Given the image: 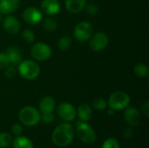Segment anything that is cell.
Returning <instances> with one entry per match:
<instances>
[{"mask_svg":"<svg viewBox=\"0 0 149 148\" xmlns=\"http://www.w3.org/2000/svg\"><path fill=\"white\" fill-rule=\"evenodd\" d=\"M114 113H115V111H114L113 109H112V108H109V109H108V111H107V114H108V115L113 116V115H114Z\"/></svg>","mask_w":149,"mask_h":148,"instance_id":"cell-34","label":"cell"},{"mask_svg":"<svg viewBox=\"0 0 149 148\" xmlns=\"http://www.w3.org/2000/svg\"><path fill=\"white\" fill-rule=\"evenodd\" d=\"M40 6L43 12L51 16L58 14L61 8L58 0H43Z\"/></svg>","mask_w":149,"mask_h":148,"instance_id":"cell-13","label":"cell"},{"mask_svg":"<svg viewBox=\"0 0 149 148\" xmlns=\"http://www.w3.org/2000/svg\"><path fill=\"white\" fill-rule=\"evenodd\" d=\"M57 113L58 117L65 122H72L77 116L75 107L69 102L61 103L57 109Z\"/></svg>","mask_w":149,"mask_h":148,"instance_id":"cell-9","label":"cell"},{"mask_svg":"<svg viewBox=\"0 0 149 148\" xmlns=\"http://www.w3.org/2000/svg\"><path fill=\"white\" fill-rule=\"evenodd\" d=\"M124 119L131 127L137 126L141 123V113L137 108L134 106H127L125 108Z\"/></svg>","mask_w":149,"mask_h":148,"instance_id":"cell-11","label":"cell"},{"mask_svg":"<svg viewBox=\"0 0 149 148\" xmlns=\"http://www.w3.org/2000/svg\"><path fill=\"white\" fill-rule=\"evenodd\" d=\"M42 26L44 28L45 31H49V32H52L54 31H56V29L58 28V24L57 22L51 17H47L42 20Z\"/></svg>","mask_w":149,"mask_h":148,"instance_id":"cell-22","label":"cell"},{"mask_svg":"<svg viewBox=\"0 0 149 148\" xmlns=\"http://www.w3.org/2000/svg\"><path fill=\"white\" fill-rule=\"evenodd\" d=\"M108 43H109V38L107 34L100 31L92 35V37L90 38L89 46L91 50H93V51L99 52L105 50L108 45Z\"/></svg>","mask_w":149,"mask_h":148,"instance_id":"cell-8","label":"cell"},{"mask_svg":"<svg viewBox=\"0 0 149 148\" xmlns=\"http://www.w3.org/2000/svg\"><path fill=\"white\" fill-rule=\"evenodd\" d=\"M10 65L9 58L5 52H0V71L4 70Z\"/></svg>","mask_w":149,"mask_h":148,"instance_id":"cell-28","label":"cell"},{"mask_svg":"<svg viewBox=\"0 0 149 148\" xmlns=\"http://www.w3.org/2000/svg\"><path fill=\"white\" fill-rule=\"evenodd\" d=\"M12 148H33L32 141L25 136H16L12 140Z\"/></svg>","mask_w":149,"mask_h":148,"instance_id":"cell-19","label":"cell"},{"mask_svg":"<svg viewBox=\"0 0 149 148\" xmlns=\"http://www.w3.org/2000/svg\"><path fill=\"white\" fill-rule=\"evenodd\" d=\"M21 38L24 41H25L28 44L33 43L35 40V34L32 31L29 29H25L21 33Z\"/></svg>","mask_w":149,"mask_h":148,"instance_id":"cell-25","label":"cell"},{"mask_svg":"<svg viewBox=\"0 0 149 148\" xmlns=\"http://www.w3.org/2000/svg\"><path fill=\"white\" fill-rule=\"evenodd\" d=\"M5 53L9 58L10 65H18V64L22 61V52L18 47L10 46L7 49Z\"/></svg>","mask_w":149,"mask_h":148,"instance_id":"cell-16","label":"cell"},{"mask_svg":"<svg viewBox=\"0 0 149 148\" xmlns=\"http://www.w3.org/2000/svg\"><path fill=\"white\" fill-rule=\"evenodd\" d=\"M75 131L78 138L85 144L92 145L97 140V135L94 129L85 121H78Z\"/></svg>","mask_w":149,"mask_h":148,"instance_id":"cell-4","label":"cell"},{"mask_svg":"<svg viewBox=\"0 0 149 148\" xmlns=\"http://www.w3.org/2000/svg\"><path fill=\"white\" fill-rule=\"evenodd\" d=\"M74 138V129L72 126L67 122L58 125L53 131L52 135V142L55 146L65 147L69 146Z\"/></svg>","mask_w":149,"mask_h":148,"instance_id":"cell-1","label":"cell"},{"mask_svg":"<svg viewBox=\"0 0 149 148\" xmlns=\"http://www.w3.org/2000/svg\"><path fill=\"white\" fill-rule=\"evenodd\" d=\"M84 9L86 10V13L90 16H95L99 12V7L95 3H92L86 4Z\"/></svg>","mask_w":149,"mask_h":148,"instance_id":"cell-27","label":"cell"},{"mask_svg":"<svg viewBox=\"0 0 149 148\" xmlns=\"http://www.w3.org/2000/svg\"><path fill=\"white\" fill-rule=\"evenodd\" d=\"M134 136V131H133V128L130 126V127H127L124 132H123V137L125 139H131L132 137Z\"/></svg>","mask_w":149,"mask_h":148,"instance_id":"cell-33","label":"cell"},{"mask_svg":"<svg viewBox=\"0 0 149 148\" xmlns=\"http://www.w3.org/2000/svg\"><path fill=\"white\" fill-rule=\"evenodd\" d=\"M52 53L51 47L43 42L34 44L31 49V57L38 61H45L49 59L52 56Z\"/></svg>","mask_w":149,"mask_h":148,"instance_id":"cell-7","label":"cell"},{"mask_svg":"<svg viewBox=\"0 0 149 148\" xmlns=\"http://www.w3.org/2000/svg\"><path fill=\"white\" fill-rule=\"evenodd\" d=\"M55 120V116L53 113H45V114H41L40 121H43L45 124H51Z\"/></svg>","mask_w":149,"mask_h":148,"instance_id":"cell-29","label":"cell"},{"mask_svg":"<svg viewBox=\"0 0 149 148\" xmlns=\"http://www.w3.org/2000/svg\"><path fill=\"white\" fill-rule=\"evenodd\" d=\"M2 19H3V17H2V14L0 13V23L2 22Z\"/></svg>","mask_w":149,"mask_h":148,"instance_id":"cell-35","label":"cell"},{"mask_svg":"<svg viewBox=\"0 0 149 148\" xmlns=\"http://www.w3.org/2000/svg\"><path fill=\"white\" fill-rule=\"evenodd\" d=\"M92 106L98 111H103L107 107V102L103 98H96L92 101Z\"/></svg>","mask_w":149,"mask_h":148,"instance_id":"cell-24","label":"cell"},{"mask_svg":"<svg viewBox=\"0 0 149 148\" xmlns=\"http://www.w3.org/2000/svg\"><path fill=\"white\" fill-rule=\"evenodd\" d=\"M17 71L19 75L26 80H34L40 74L39 65L33 60L26 59L18 64Z\"/></svg>","mask_w":149,"mask_h":148,"instance_id":"cell-3","label":"cell"},{"mask_svg":"<svg viewBox=\"0 0 149 148\" xmlns=\"http://www.w3.org/2000/svg\"><path fill=\"white\" fill-rule=\"evenodd\" d=\"M134 72L136 76H138L139 78H141V79L147 78L149 73L148 67L145 64H142V63L136 64L134 67Z\"/></svg>","mask_w":149,"mask_h":148,"instance_id":"cell-20","label":"cell"},{"mask_svg":"<svg viewBox=\"0 0 149 148\" xmlns=\"http://www.w3.org/2000/svg\"><path fill=\"white\" fill-rule=\"evenodd\" d=\"M20 27L21 25L18 19L12 15H8L3 21V28L10 35L17 34L20 31Z\"/></svg>","mask_w":149,"mask_h":148,"instance_id":"cell-12","label":"cell"},{"mask_svg":"<svg viewBox=\"0 0 149 148\" xmlns=\"http://www.w3.org/2000/svg\"><path fill=\"white\" fill-rule=\"evenodd\" d=\"M12 137L8 133H0V148L8 147L12 143Z\"/></svg>","mask_w":149,"mask_h":148,"instance_id":"cell-23","label":"cell"},{"mask_svg":"<svg viewBox=\"0 0 149 148\" xmlns=\"http://www.w3.org/2000/svg\"><path fill=\"white\" fill-rule=\"evenodd\" d=\"M120 142L115 138H108L107 139L103 144L101 148H120Z\"/></svg>","mask_w":149,"mask_h":148,"instance_id":"cell-26","label":"cell"},{"mask_svg":"<svg viewBox=\"0 0 149 148\" xmlns=\"http://www.w3.org/2000/svg\"><path fill=\"white\" fill-rule=\"evenodd\" d=\"M41 113L34 106H27L23 107L18 113L20 122L26 126H35L40 121Z\"/></svg>","mask_w":149,"mask_h":148,"instance_id":"cell-2","label":"cell"},{"mask_svg":"<svg viewBox=\"0 0 149 148\" xmlns=\"http://www.w3.org/2000/svg\"><path fill=\"white\" fill-rule=\"evenodd\" d=\"M5 72H4V75L7 79H13L16 75V68H15V65H10L7 68L4 69Z\"/></svg>","mask_w":149,"mask_h":148,"instance_id":"cell-30","label":"cell"},{"mask_svg":"<svg viewBox=\"0 0 149 148\" xmlns=\"http://www.w3.org/2000/svg\"><path fill=\"white\" fill-rule=\"evenodd\" d=\"M72 46V38L69 36H63L58 41V47L61 51H66Z\"/></svg>","mask_w":149,"mask_h":148,"instance_id":"cell-21","label":"cell"},{"mask_svg":"<svg viewBox=\"0 0 149 148\" xmlns=\"http://www.w3.org/2000/svg\"><path fill=\"white\" fill-rule=\"evenodd\" d=\"M76 113H77V115H78L79 120L85 121V122L89 121L92 119V116H93L92 107L87 104L79 105L77 111H76Z\"/></svg>","mask_w":149,"mask_h":148,"instance_id":"cell-18","label":"cell"},{"mask_svg":"<svg viewBox=\"0 0 149 148\" xmlns=\"http://www.w3.org/2000/svg\"><path fill=\"white\" fill-rule=\"evenodd\" d=\"M130 104V97L129 95L124 91H117L113 92L109 99L107 105L110 108L116 111L124 110Z\"/></svg>","mask_w":149,"mask_h":148,"instance_id":"cell-5","label":"cell"},{"mask_svg":"<svg viewBox=\"0 0 149 148\" xmlns=\"http://www.w3.org/2000/svg\"><path fill=\"white\" fill-rule=\"evenodd\" d=\"M24 20L29 24H38L43 20V13L37 7H27L23 12Z\"/></svg>","mask_w":149,"mask_h":148,"instance_id":"cell-10","label":"cell"},{"mask_svg":"<svg viewBox=\"0 0 149 148\" xmlns=\"http://www.w3.org/2000/svg\"><path fill=\"white\" fill-rule=\"evenodd\" d=\"M86 0H65V5L66 10L71 13H79L84 10Z\"/></svg>","mask_w":149,"mask_h":148,"instance_id":"cell-17","label":"cell"},{"mask_svg":"<svg viewBox=\"0 0 149 148\" xmlns=\"http://www.w3.org/2000/svg\"><path fill=\"white\" fill-rule=\"evenodd\" d=\"M93 34V26L86 21L79 22L73 30V36L79 42H86Z\"/></svg>","mask_w":149,"mask_h":148,"instance_id":"cell-6","label":"cell"},{"mask_svg":"<svg viewBox=\"0 0 149 148\" xmlns=\"http://www.w3.org/2000/svg\"><path fill=\"white\" fill-rule=\"evenodd\" d=\"M56 106V102L54 99L51 96H45L39 101V112L41 114L52 113H53Z\"/></svg>","mask_w":149,"mask_h":148,"instance_id":"cell-14","label":"cell"},{"mask_svg":"<svg viewBox=\"0 0 149 148\" xmlns=\"http://www.w3.org/2000/svg\"><path fill=\"white\" fill-rule=\"evenodd\" d=\"M19 0H0V13H13L19 6Z\"/></svg>","mask_w":149,"mask_h":148,"instance_id":"cell-15","label":"cell"},{"mask_svg":"<svg viewBox=\"0 0 149 148\" xmlns=\"http://www.w3.org/2000/svg\"><path fill=\"white\" fill-rule=\"evenodd\" d=\"M141 113L146 117L148 118L149 116V102L148 100H145L144 103L141 105Z\"/></svg>","mask_w":149,"mask_h":148,"instance_id":"cell-32","label":"cell"},{"mask_svg":"<svg viewBox=\"0 0 149 148\" xmlns=\"http://www.w3.org/2000/svg\"><path fill=\"white\" fill-rule=\"evenodd\" d=\"M11 131H12V133L15 135V136H19L22 134L23 133V126L20 125V124H14L11 127Z\"/></svg>","mask_w":149,"mask_h":148,"instance_id":"cell-31","label":"cell"}]
</instances>
